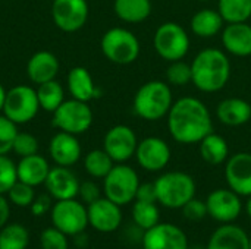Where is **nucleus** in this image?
<instances>
[{"label": "nucleus", "instance_id": "1", "mask_svg": "<svg viewBox=\"0 0 251 249\" xmlns=\"http://www.w3.org/2000/svg\"><path fill=\"white\" fill-rule=\"evenodd\" d=\"M168 131L181 145L199 144L213 132V119L209 107L196 97H181L174 101L168 116Z\"/></svg>", "mask_w": 251, "mask_h": 249}, {"label": "nucleus", "instance_id": "2", "mask_svg": "<svg viewBox=\"0 0 251 249\" xmlns=\"http://www.w3.org/2000/svg\"><path fill=\"white\" fill-rule=\"evenodd\" d=\"M190 65L191 84L204 94L222 91L231 79V60L224 48H203Z\"/></svg>", "mask_w": 251, "mask_h": 249}, {"label": "nucleus", "instance_id": "3", "mask_svg": "<svg viewBox=\"0 0 251 249\" xmlns=\"http://www.w3.org/2000/svg\"><path fill=\"white\" fill-rule=\"evenodd\" d=\"M174 104L172 88L166 81L144 82L132 100L134 113L146 122H159L168 116Z\"/></svg>", "mask_w": 251, "mask_h": 249}, {"label": "nucleus", "instance_id": "4", "mask_svg": "<svg viewBox=\"0 0 251 249\" xmlns=\"http://www.w3.org/2000/svg\"><path fill=\"white\" fill-rule=\"evenodd\" d=\"M157 204L169 210H181L190 200L196 197V181L191 175L179 170L162 173L156 181Z\"/></svg>", "mask_w": 251, "mask_h": 249}, {"label": "nucleus", "instance_id": "5", "mask_svg": "<svg viewBox=\"0 0 251 249\" xmlns=\"http://www.w3.org/2000/svg\"><path fill=\"white\" fill-rule=\"evenodd\" d=\"M100 48L109 62L126 66L138 59L141 44L138 37L132 31L122 26H115L103 34Z\"/></svg>", "mask_w": 251, "mask_h": 249}, {"label": "nucleus", "instance_id": "6", "mask_svg": "<svg viewBox=\"0 0 251 249\" xmlns=\"http://www.w3.org/2000/svg\"><path fill=\"white\" fill-rule=\"evenodd\" d=\"M191 47V40L184 26L178 22H163L153 35V48L165 62L184 60Z\"/></svg>", "mask_w": 251, "mask_h": 249}, {"label": "nucleus", "instance_id": "7", "mask_svg": "<svg viewBox=\"0 0 251 249\" xmlns=\"http://www.w3.org/2000/svg\"><path fill=\"white\" fill-rule=\"evenodd\" d=\"M140 183L138 173L131 166L125 163H116L103 179V192L106 198L122 207L135 201Z\"/></svg>", "mask_w": 251, "mask_h": 249}, {"label": "nucleus", "instance_id": "8", "mask_svg": "<svg viewBox=\"0 0 251 249\" xmlns=\"http://www.w3.org/2000/svg\"><path fill=\"white\" fill-rule=\"evenodd\" d=\"M40 112L37 90L29 85H16L6 91L3 114L16 125L31 122Z\"/></svg>", "mask_w": 251, "mask_h": 249}, {"label": "nucleus", "instance_id": "9", "mask_svg": "<svg viewBox=\"0 0 251 249\" xmlns=\"http://www.w3.org/2000/svg\"><path fill=\"white\" fill-rule=\"evenodd\" d=\"M93 110L85 101L75 98L65 100L53 113V126L62 132L81 135L93 125Z\"/></svg>", "mask_w": 251, "mask_h": 249}, {"label": "nucleus", "instance_id": "10", "mask_svg": "<svg viewBox=\"0 0 251 249\" xmlns=\"http://www.w3.org/2000/svg\"><path fill=\"white\" fill-rule=\"evenodd\" d=\"M51 226L68 236L82 233L88 226L87 207L76 198L56 201L50 210Z\"/></svg>", "mask_w": 251, "mask_h": 249}, {"label": "nucleus", "instance_id": "11", "mask_svg": "<svg viewBox=\"0 0 251 249\" xmlns=\"http://www.w3.org/2000/svg\"><path fill=\"white\" fill-rule=\"evenodd\" d=\"M206 205L207 216L222 225L234 223L243 213L241 197L229 188H219L212 191L206 198Z\"/></svg>", "mask_w": 251, "mask_h": 249}, {"label": "nucleus", "instance_id": "12", "mask_svg": "<svg viewBox=\"0 0 251 249\" xmlns=\"http://www.w3.org/2000/svg\"><path fill=\"white\" fill-rule=\"evenodd\" d=\"M138 145L137 134L128 125L112 126L103 138V150L115 163H126L135 156Z\"/></svg>", "mask_w": 251, "mask_h": 249}, {"label": "nucleus", "instance_id": "13", "mask_svg": "<svg viewBox=\"0 0 251 249\" xmlns=\"http://www.w3.org/2000/svg\"><path fill=\"white\" fill-rule=\"evenodd\" d=\"M135 160L138 166L147 172H162L171 161L172 150L160 136H147L138 141Z\"/></svg>", "mask_w": 251, "mask_h": 249}, {"label": "nucleus", "instance_id": "14", "mask_svg": "<svg viewBox=\"0 0 251 249\" xmlns=\"http://www.w3.org/2000/svg\"><path fill=\"white\" fill-rule=\"evenodd\" d=\"M87 0H53L51 18L54 25L63 32L79 31L88 19Z\"/></svg>", "mask_w": 251, "mask_h": 249}, {"label": "nucleus", "instance_id": "15", "mask_svg": "<svg viewBox=\"0 0 251 249\" xmlns=\"http://www.w3.org/2000/svg\"><path fill=\"white\" fill-rule=\"evenodd\" d=\"M185 232L172 223H157L144 232L143 249H188Z\"/></svg>", "mask_w": 251, "mask_h": 249}, {"label": "nucleus", "instance_id": "16", "mask_svg": "<svg viewBox=\"0 0 251 249\" xmlns=\"http://www.w3.org/2000/svg\"><path fill=\"white\" fill-rule=\"evenodd\" d=\"M88 225L100 233H112L119 229L122 223L121 205L106 197L87 205Z\"/></svg>", "mask_w": 251, "mask_h": 249}, {"label": "nucleus", "instance_id": "17", "mask_svg": "<svg viewBox=\"0 0 251 249\" xmlns=\"http://www.w3.org/2000/svg\"><path fill=\"white\" fill-rule=\"evenodd\" d=\"M225 181L228 188L240 197L251 195V154L237 153L225 163Z\"/></svg>", "mask_w": 251, "mask_h": 249}, {"label": "nucleus", "instance_id": "18", "mask_svg": "<svg viewBox=\"0 0 251 249\" xmlns=\"http://www.w3.org/2000/svg\"><path fill=\"white\" fill-rule=\"evenodd\" d=\"M44 185H46L47 194L53 200L60 201V200L76 198L81 183L76 175L69 167L56 166L50 169Z\"/></svg>", "mask_w": 251, "mask_h": 249}, {"label": "nucleus", "instance_id": "19", "mask_svg": "<svg viewBox=\"0 0 251 249\" xmlns=\"http://www.w3.org/2000/svg\"><path fill=\"white\" fill-rule=\"evenodd\" d=\"M221 43L228 54L249 57L251 56V25L249 22L225 23L221 32Z\"/></svg>", "mask_w": 251, "mask_h": 249}, {"label": "nucleus", "instance_id": "20", "mask_svg": "<svg viewBox=\"0 0 251 249\" xmlns=\"http://www.w3.org/2000/svg\"><path fill=\"white\" fill-rule=\"evenodd\" d=\"M81 144L76 138V135L62 132L59 131L49 144V154L51 160L56 163V166L71 167L81 158Z\"/></svg>", "mask_w": 251, "mask_h": 249}, {"label": "nucleus", "instance_id": "21", "mask_svg": "<svg viewBox=\"0 0 251 249\" xmlns=\"http://www.w3.org/2000/svg\"><path fill=\"white\" fill-rule=\"evenodd\" d=\"M59 60L51 51H37L26 63V75L31 82L40 85L47 81H53L59 72Z\"/></svg>", "mask_w": 251, "mask_h": 249}, {"label": "nucleus", "instance_id": "22", "mask_svg": "<svg viewBox=\"0 0 251 249\" xmlns=\"http://www.w3.org/2000/svg\"><path fill=\"white\" fill-rule=\"evenodd\" d=\"M216 117L225 126H243L251 120V103L240 97L225 98L216 107Z\"/></svg>", "mask_w": 251, "mask_h": 249}, {"label": "nucleus", "instance_id": "23", "mask_svg": "<svg viewBox=\"0 0 251 249\" xmlns=\"http://www.w3.org/2000/svg\"><path fill=\"white\" fill-rule=\"evenodd\" d=\"M206 249H250V236L243 227L226 223L212 233Z\"/></svg>", "mask_w": 251, "mask_h": 249}, {"label": "nucleus", "instance_id": "24", "mask_svg": "<svg viewBox=\"0 0 251 249\" xmlns=\"http://www.w3.org/2000/svg\"><path fill=\"white\" fill-rule=\"evenodd\" d=\"M50 169L51 167L49 166V161L37 153L32 156L21 157L19 163L16 164V176L18 181L35 188L44 185Z\"/></svg>", "mask_w": 251, "mask_h": 249}, {"label": "nucleus", "instance_id": "25", "mask_svg": "<svg viewBox=\"0 0 251 249\" xmlns=\"http://www.w3.org/2000/svg\"><path fill=\"white\" fill-rule=\"evenodd\" d=\"M68 90L72 98L90 103L100 97V90L96 87L94 79L88 69L82 66H75L68 73Z\"/></svg>", "mask_w": 251, "mask_h": 249}, {"label": "nucleus", "instance_id": "26", "mask_svg": "<svg viewBox=\"0 0 251 249\" xmlns=\"http://www.w3.org/2000/svg\"><path fill=\"white\" fill-rule=\"evenodd\" d=\"M225 21L218 9L204 7L197 10L190 19V29L199 38H213L222 32Z\"/></svg>", "mask_w": 251, "mask_h": 249}, {"label": "nucleus", "instance_id": "27", "mask_svg": "<svg viewBox=\"0 0 251 249\" xmlns=\"http://www.w3.org/2000/svg\"><path fill=\"white\" fill-rule=\"evenodd\" d=\"M199 153L204 163L210 166H221L225 164L229 157V145L222 135L210 132L199 142Z\"/></svg>", "mask_w": 251, "mask_h": 249}, {"label": "nucleus", "instance_id": "28", "mask_svg": "<svg viewBox=\"0 0 251 249\" xmlns=\"http://www.w3.org/2000/svg\"><path fill=\"white\" fill-rule=\"evenodd\" d=\"M115 15L125 23H141L150 18L151 0H115Z\"/></svg>", "mask_w": 251, "mask_h": 249}, {"label": "nucleus", "instance_id": "29", "mask_svg": "<svg viewBox=\"0 0 251 249\" xmlns=\"http://www.w3.org/2000/svg\"><path fill=\"white\" fill-rule=\"evenodd\" d=\"M37 97L40 109L49 113H54L57 107L65 101V90L62 84L56 79L40 84L37 88Z\"/></svg>", "mask_w": 251, "mask_h": 249}, {"label": "nucleus", "instance_id": "30", "mask_svg": "<svg viewBox=\"0 0 251 249\" xmlns=\"http://www.w3.org/2000/svg\"><path fill=\"white\" fill-rule=\"evenodd\" d=\"M115 164L116 163L103 148L91 150L84 157V169L94 179H104Z\"/></svg>", "mask_w": 251, "mask_h": 249}, {"label": "nucleus", "instance_id": "31", "mask_svg": "<svg viewBox=\"0 0 251 249\" xmlns=\"http://www.w3.org/2000/svg\"><path fill=\"white\" fill-rule=\"evenodd\" d=\"M29 232L19 223H7L0 229V249H26Z\"/></svg>", "mask_w": 251, "mask_h": 249}, {"label": "nucleus", "instance_id": "32", "mask_svg": "<svg viewBox=\"0 0 251 249\" xmlns=\"http://www.w3.org/2000/svg\"><path fill=\"white\" fill-rule=\"evenodd\" d=\"M218 10L226 23L249 22L251 0H218Z\"/></svg>", "mask_w": 251, "mask_h": 249}, {"label": "nucleus", "instance_id": "33", "mask_svg": "<svg viewBox=\"0 0 251 249\" xmlns=\"http://www.w3.org/2000/svg\"><path fill=\"white\" fill-rule=\"evenodd\" d=\"M132 220L141 230H149L157 223H160V210L157 207V203H144V201H135L131 210Z\"/></svg>", "mask_w": 251, "mask_h": 249}, {"label": "nucleus", "instance_id": "34", "mask_svg": "<svg viewBox=\"0 0 251 249\" xmlns=\"http://www.w3.org/2000/svg\"><path fill=\"white\" fill-rule=\"evenodd\" d=\"M165 78L171 87H185L191 84V65L184 60L171 62L165 70Z\"/></svg>", "mask_w": 251, "mask_h": 249}, {"label": "nucleus", "instance_id": "35", "mask_svg": "<svg viewBox=\"0 0 251 249\" xmlns=\"http://www.w3.org/2000/svg\"><path fill=\"white\" fill-rule=\"evenodd\" d=\"M6 195H7L9 203H12L13 205L29 208L32 201L35 200V189H34V186H31L28 183L16 181Z\"/></svg>", "mask_w": 251, "mask_h": 249}, {"label": "nucleus", "instance_id": "36", "mask_svg": "<svg viewBox=\"0 0 251 249\" xmlns=\"http://www.w3.org/2000/svg\"><path fill=\"white\" fill-rule=\"evenodd\" d=\"M40 247L41 249H69L68 235L54 226L46 227L40 233Z\"/></svg>", "mask_w": 251, "mask_h": 249}, {"label": "nucleus", "instance_id": "37", "mask_svg": "<svg viewBox=\"0 0 251 249\" xmlns=\"http://www.w3.org/2000/svg\"><path fill=\"white\" fill-rule=\"evenodd\" d=\"M18 125L0 114V156H7L12 151L15 136L18 134Z\"/></svg>", "mask_w": 251, "mask_h": 249}, {"label": "nucleus", "instance_id": "38", "mask_svg": "<svg viewBox=\"0 0 251 249\" xmlns=\"http://www.w3.org/2000/svg\"><path fill=\"white\" fill-rule=\"evenodd\" d=\"M38 139L28 132H18L13 141L12 151L19 157H26L38 153Z\"/></svg>", "mask_w": 251, "mask_h": 249}, {"label": "nucleus", "instance_id": "39", "mask_svg": "<svg viewBox=\"0 0 251 249\" xmlns=\"http://www.w3.org/2000/svg\"><path fill=\"white\" fill-rule=\"evenodd\" d=\"M16 181V164L7 156H0V195H6Z\"/></svg>", "mask_w": 251, "mask_h": 249}, {"label": "nucleus", "instance_id": "40", "mask_svg": "<svg viewBox=\"0 0 251 249\" xmlns=\"http://www.w3.org/2000/svg\"><path fill=\"white\" fill-rule=\"evenodd\" d=\"M182 214L187 220L190 222H201L206 216H207V205H206V201H201L199 198H193L190 200L182 208Z\"/></svg>", "mask_w": 251, "mask_h": 249}, {"label": "nucleus", "instance_id": "41", "mask_svg": "<svg viewBox=\"0 0 251 249\" xmlns=\"http://www.w3.org/2000/svg\"><path fill=\"white\" fill-rule=\"evenodd\" d=\"M78 195L81 197L82 203L84 204H91L94 201H97L99 198H101V191H100V186L93 182V181H85L79 185V192Z\"/></svg>", "mask_w": 251, "mask_h": 249}, {"label": "nucleus", "instance_id": "42", "mask_svg": "<svg viewBox=\"0 0 251 249\" xmlns=\"http://www.w3.org/2000/svg\"><path fill=\"white\" fill-rule=\"evenodd\" d=\"M53 204H51V197L47 194H43V195H38L35 197V200L32 201V204L29 205V211L32 216L35 217H41L44 216L46 213H49L51 210Z\"/></svg>", "mask_w": 251, "mask_h": 249}, {"label": "nucleus", "instance_id": "43", "mask_svg": "<svg viewBox=\"0 0 251 249\" xmlns=\"http://www.w3.org/2000/svg\"><path fill=\"white\" fill-rule=\"evenodd\" d=\"M135 201H144V203H157V194L154 182H146L140 183L135 195Z\"/></svg>", "mask_w": 251, "mask_h": 249}, {"label": "nucleus", "instance_id": "44", "mask_svg": "<svg viewBox=\"0 0 251 249\" xmlns=\"http://www.w3.org/2000/svg\"><path fill=\"white\" fill-rule=\"evenodd\" d=\"M10 217V204L9 200L4 195H0V229L7 225V220Z\"/></svg>", "mask_w": 251, "mask_h": 249}, {"label": "nucleus", "instance_id": "45", "mask_svg": "<svg viewBox=\"0 0 251 249\" xmlns=\"http://www.w3.org/2000/svg\"><path fill=\"white\" fill-rule=\"evenodd\" d=\"M74 238H75V245H76V247H82V248H84V247H87V241H88V239H87V236H85V233H84V232H82V233L75 235Z\"/></svg>", "mask_w": 251, "mask_h": 249}, {"label": "nucleus", "instance_id": "46", "mask_svg": "<svg viewBox=\"0 0 251 249\" xmlns=\"http://www.w3.org/2000/svg\"><path fill=\"white\" fill-rule=\"evenodd\" d=\"M4 98H6V90L4 87L0 84V112H3V106H4Z\"/></svg>", "mask_w": 251, "mask_h": 249}, {"label": "nucleus", "instance_id": "47", "mask_svg": "<svg viewBox=\"0 0 251 249\" xmlns=\"http://www.w3.org/2000/svg\"><path fill=\"white\" fill-rule=\"evenodd\" d=\"M246 213H247V216H249V219L251 220V195L247 197V203H246Z\"/></svg>", "mask_w": 251, "mask_h": 249}, {"label": "nucleus", "instance_id": "48", "mask_svg": "<svg viewBox=\"0 0 251 249\" xmlns=\"http://www.w3.org/2000/svg\"><path fill=\"white\" fill-rule=\"evenodd\" d=\"M188 249H206L204 247H200V245H193V247H188Z\"/></svg>", "mask_w": 251, "mask_h": 249}, {"label": "nucleus", "instance_id": "49", "mask_svg": "<svg viewBox=\"0 0 251 249\" xmlns=\"http://www.w3.org/2000/svg\"><path fill=\"white\" fill-rule=\"evenodd\" d=\"M197 1H212V0H197Z\"/></svg>", "mask_w": 251, "mask_h": 249}, {"label": "nucleus", "instance_id": "50", "mask_svg": "<svg viewBox=\"0 0 251 249\" xmlns=\"http://www.w3.org/2000/svg\"><path fill=\"white\" fill-rule=\"evenodd\" d=\"M250 249H251V238H250Z\"/></svg>", "mask_w": 251, "mask_h": 249}]
</instances>
